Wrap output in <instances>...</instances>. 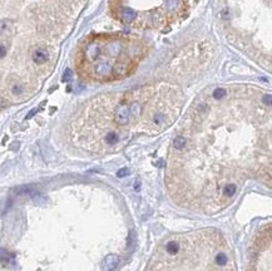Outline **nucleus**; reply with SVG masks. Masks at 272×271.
Here are the masks:
<instances>
[{
	"label": "nucleus",
	"mask_w": 272,
	"mask_h": 271,
	"mask_svg": "<svg viewBox=\"0 0 272 271\" xmlns=\"http://www.w3.org/2000/svg\"><path fill=\"white\" fill-rule=\"evenodd\" d=\"M119 257L115 254H109L102 262V271H113L118 265Z\"/></svg>",
	"instance_id": "obj_5"
},
{
	"label": "nucleus",
	"mask_w": 272,
	"mask_h": 271,
	"mask_svg": "<svg viewBox=\"0 0 272 271\" xmlns=\"http://www.w3.org/2000/svg\"><path fill=\"white\" fill-rule=\"evenodd\" d=\"M5 54H7V49H5V47L0 45V58H4Z\"/></svg>",
	"instance_id": "obj_12"
},
{
	"label": "nucleus",
	"mask_w": 272,
	"mask_h": 271,
	"mask_svg": "<svg viewBox=\"0 0 272 271\" xmlns=\"http://www.w3.org/2000/svg\"><path fill=\"white\" fill-rule=\"evenodd\" d=\"M178 0H167L166 2V7L168 10H174L177 7H178Z\"/></svg>",
	"instance_id": "obj_9"
},
{
	"label": "nucleus",
	"mask_w": 272,
	"mask_h": 271,
	"mask_svg": "<svg viewBox=\"0 0 272 271\" xmlns=\"http://www.w3.org/2000/svg\"><path fill=\"white\" fill-rule=\"evenodd\" d=\"M271 224L265 226L256 236L247 271H271Z\"/></svg>",
	"instance_id": "obj_4"
},
{
	"label": "nucleus",
	"mask_w": 272,
	"mask_h": 271,
	"mask_svg": "<svg viewBox=\"0 0 272 271\" xmlns=\"http://www.w3.org/2000/svg\"><path fill=\"white\" fill-rule=\"evenodd\" d=\"M35 113H37V111H35V109H34V111H32V112H30V113H29V114L26 115V118H30V117H33V115H34Z\"/></svg>",
	"instance_id": "obj_13"
},
{
	"label": "nucleus",
	"mask_w": 272,
	"mask_h": 271,
	"mask_svg": "<svg viewBox=\"0 0 272 271\" xmlns=\"http://www.w3.org/2000/svg\"><path fill=\"white\" fill-rule=\"evenodd\" d=\"M9 260H10V254L4 249H0V262H8Z\"/></svg>",
	"instance_id": "obj_8"
},
{
	"label": "nucleus",
	"mask_w": 272,
	"mask_h": 271,
	"mask_svg": "<svg viewBox=\"0 0 272 271\" xmlns=\"http://www.w3.org/2000/svg\"><path fill=\"white\" fill-rule=\"evenodd\" d=\"M136 15L137 14L133 9H131V8H124L123 9V18H124L126 21H132L136 18Z\"/></svg>",
	"instance_id": "obj_7"
},
{
	"label": "nucleus",
	"mask_w": 272,
	"mask_h": 271,
	"mask_svg": "<svg viewBox=\"0 0 272 271\" xmlns=\"http://www.w3.org/2000/svg\"><path fill=\"white\" fill-rule=\"evenodd\" d=\"M271 177V94L227 89L194 103L173 139L167 168L172 201L215 215L230 206L246 181Z\"/></svg>",
	"instance_id": "obj_1"
},
{
	"label": "nucleus",
	"mask_w": 272,
	"mask_h": 271,
	"mask_svg": "<svg viewBox=\"0 0 272 271\" xmlns=\"http://www.w3.org/2000/svg\"><path fill=\"white\" fill-rule=\"evenodd\" d=\"M8 28V21L7 20H0V34H2L3 32H5V29Z\"/></svg>",
	"instance_id": "obj_10"
},
{
	"label": "nucleus",
	"mask_w": 272,
	"mask_h": 271,
	"mask_svg": "<svg viewBox=\"0 0 272 271\" xmlns=\"http://www.w3.org/2000/svg\"><path fill=\"white\" fill-rule=\"evenodd\" d=\"M70 78H72V70H70V69H67L65 73H64V75H63V80L67 82V80H69Z\"/></svg>",
	"instance_id": "obj_11"
},
{
	"label": "nucleus",
	"mask_w": 272,
	"mask_h": 271,
	"mask_svg": "<svg viewBox=\"0 0 272 271\" xmlns=\"http://www.w3.org/2000/svg\"><path fill=\"white\" fill-rule=\"evenodd\" d=\"M183 104L172 85L144 87L90 101L73 123V141L92 153H110L134 134H157L169 127Z\"/></svg>",
	"instance_id": "obj_2"
},
{
	"label": "nucleus",
	"mask_w": 272,
	"mask_h": 271,
	"mask_svg": "<svg viewBox=\"0 0 272 271\" xmlns=\"http://www.w3.org/2000/svg\"><path fill=\"white\" fill-rule=\"evenodd\" d=\"M144 271H237V265L223 233L209 227L166 237Z\"/></svg>",
	"instance_id": "obj_3"
},
{
	"label": "nucleus",
	"mask_w": 272,
	"mask_h": 271,
	"mask_svg": "<svg viewBox=\"0 0 272 271\" xmlns=\"http://www.w3.org/2000/svg\"><path fill=\"white\" fill-rule=\"evenodd\" d=\"M48 58H49V55H48V52L45 49H37L33 54V60L37 64H44L48 60Z\"/></svg>",
	"instance_id": "obj_6"
}]
</instances>
